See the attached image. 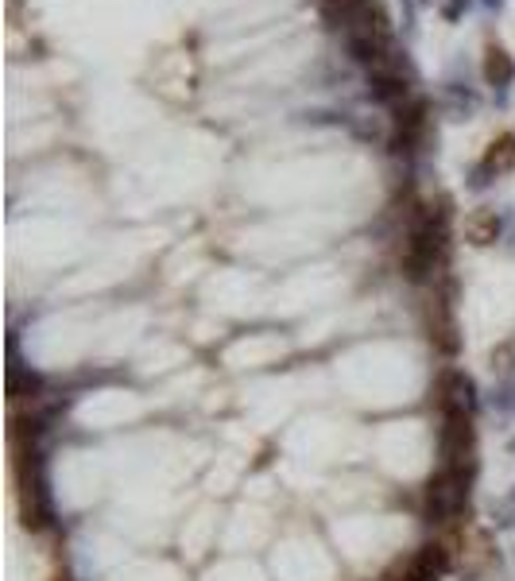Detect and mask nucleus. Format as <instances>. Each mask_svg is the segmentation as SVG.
I'll use <instances>...</instances> for the list:
<instances>
[{
    "label": "nucleus",
    "mask_w": 515,
    "mask_h": 581,
    "mask_svg": "<svg viewBox=\"0 0 515 581\" xmlns=\"http://www.w3.org/2000/svg\"><path fill=\"white\" fill-rule=\"evenodd\" d=\"M484 5H489V8H500V5H504V0H484Z\"/></svg>",
    "instance_id": "nucleus-10"
},
{
    "label": "nucleus",
    "mask_w": 515,
    "mask_h": 581,
    "mask_svg": "<svg viewBox=\"0 0 515 581\" xmlns=\"http://www.w3.org/2000/svg\"><path fill=\"white\" fill-rule=\"evenodd\" d=\"M465 237H469V244H477V249H484V244H496L500 241V217H496V210H477L465 222Z\"/></svg>",
    "instance_id": "nucleus-3"
},
{
    "label": "nucleus",
    "mask_w": 515,
    "mask_h": 581,
    "mask_svg": "<svg viewBox=\"0 0 515 581\" xmlns=\"http://www.w3.org/2000/svg\"><path fill=\"white\" fill-rule=\"evenodd\" d=\"M492 523L500 531H515V504L511 500H492Z\"/></svg>",
    "instance_id": "nucleus-8"
},
{
    "label": "nucleus",
    "mask_w": 515,
    "mask_h": 581,
    "mask_svg": "<svg viewBox=\"0 0 515 581\" xmlns=\"http://www.w3.org/2000/svg\"><path fill=\"white\" fill-rule=\"evenodd\" d=\"M489 407L500 419H515V376H500L489 391Z\"/></svg>",
    "instance_id": "nucleus-6"
},
{
    "label": "nucleus",
    "mask_w": 515,
    "mask_h": 581,
    "mask_svg": "<svg viewBox=\"0 0 515 581\" xmlns=\"http://www.w3.org/2000/svg\"><path fill=\"white\" fill-rule=\"evenodd\" d=\"M368 97L380 101V105H403L411 97L407 74H372L368 78Z\"/></svg>",
    "instance_id": "nucleus-2"
},
{
    "label": "nucleus",
    "mask_w": 515,
    "mask_h": 581,
    "mask_svg": "<svg viewBox=\"0 0 515 581\" xmlns=\"http://www.w3.org/2000/svg\"><path fill=\"white\" fill-rule=\"evenodd\" d=\"M508 449H515V438H511V442H508Z\"/></svg>",
    "instance_id": "nucleus-12"
},
{
    "label": "nucleus",
    "mask_w": 515,
    "mask_h": 581,
    "mask_svg": "<svg viewBox=\"0 0 515 581\" xmlns=\"http://www.w3.org/2000/svg\"><path fill=\"white\" fill-rule=\"evenodd\" d=\"M438 403L442 411L450 415H469L477 419L481 415V391H477V380L462 369H446L438 380Z\"/></svg>",
    "instance_id": "nucleus-1"
},
{
    "label": "nucleus",
    "mask_w": 515,
    "mask_h": 581,
    "mask_svg": "<svg viewBox=\"0 0 515 581\" xmlns=\"http://www.w3.org/2000/svg\"><path fill=\"white\" fill-rule=\"evenodd\" d=\"M481 163H484V171H489L492 179H496L500 171H511V167H515V133L500 136V140L492 143V148H489V155L481 159Z\"/></svg>",
    "instance_id": "nucleus-5"
},
{
    "label": "nucleus",
    "mask_w": 515,
    "mask_h": 581,
    "mask_svg": "<svg viewBox=\"0 0 515 581\" xmlns=\"http://www.w3.org/2000/svg\"><path fill=\"white\" fill-rule=\"evenodd\" d=\"M469 8V0H450V5L446 8H442V16H446V20H457V16H462V12Z\"/></svg>",
    "instance_id": "nucleus-9"
},
{
    "label": "nucleus",
    "mask_w": 515,
    "mask_h": 581,
    "mask_svg": "<svg viewBox=\"0 0 515 581\" xmlns=\"http://www.w3.org/2000/svg\"><path fill=\"white\" fill-rule=\"evenodd\" d=\"M508 500H511V504H515V488H511V497H508Z\"/></svg>",
    "instance_id": "nucleus-11"
},
{
    "label": "nucleus",
    "mask_w": 515,
    "mask_h": 581,
    "mask_svg": "<svg viewBox=\"0 0 515 581\" xmlns=\"http://www.w3.org/2000/svg\"><path fill=\"white\" fill-rule=\"evenodd\" d=\"M484 78H489V85H500V90L515 82V63H511V54H508L504 47H496V43H492L489 51H484Z\"/></svg>",
    "instance_id": "nucleus-4"
},
{
    "label": "nucleus",
    "mask_w": 515,
    "mask_h": 581,
    "mask_svg": "<svg viewBox=\"0 0 515 581\" xmlns=\"http://www.w3.org/2000/svg\"><path fill=\"white\" fill-rule=\"evenodd\" d=\"M492 369H500V376H515V338L492 353Z\"/></svg>",
    "instance_id": "nucleus-7"
}]
</instances>
